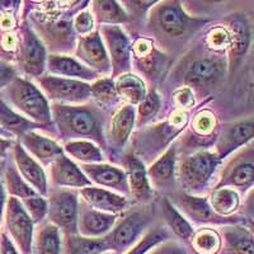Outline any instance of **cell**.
<instances>
[{
    "instance_id": "44",
    "label": "cell",
    "mask_w": 254,
    "mask_h": 254,
    "mask_svg": "<svg viewBox=\"0 0 254 254\" xmlns=\"http://www.w3.org/2000/svg\"><path fill=\"white\" fill-rule=\"evenodd\" d=\"M93 27H94V20H93L92 13L81 12L74 18V28L78 33L87 35L92 32Z\"/></svg>"
},
{
    "instance_id": "18",
    "label": "cell",
    "mask_w": 254,
    "mask_h": 254,
    "mask_svg": "<svg viewBox=\"0 0 254 254\" xmlns=\"http://www.w3.org/2000/svg\"><path fill=\"white\" fill-rule=\"evenodd\" d=\"M81 172L89 177L90 182L115 190L120 193H130L126 173L117 167L110 164H84Z\"/></svg>"
},
{
    "instance_id": "4",
    "label": "cell",
    "mask_w": 254,
    "mask_h": 254,
    "mask_svg": "<svg viewBox=\"0 0 254 254\" xmlns=\"http://www.w3.org/2000/svg\"><path fill=\"white\" fill-rule=\"evenodd\" d=\"M150 221L151 216L146 211L137 210L126 215L104 237L108 249L117 254L128 251L137 240L141 239L142 233Z\"/></svg>"
},
{
    "instance_id": "51",
    "label": "cell",
    "mask_w": 254,
    "mask_h": 254,
    "mask_svg": "<svg viewBox=\"0 0 254 254\" xmlns=\"http://www.w3.org/2000/svg\"><path fill=\"white\" fill-rule=\"evenodd\" d=\"M0 136H1V137H9V133L8 132H5V131L3 130V128H1V127H0Z\"/></svg>"
},
{
    "instance_id": "30",
    "label": "cell",
    "mask_w": 254,
    "mask_h": 254,
    "mask_svg": "<svg viewBox=\"0 0 254 254\" xmlns=\"http://www.w3.org/2000/svg\"><path fill=\"white\" fill-rule=\"evenodd\" d=\"M36 124L27 120L26 117H22L17 112L9 107L1 97H0V127L5 132L14 133L20 137L26 132L31 131L32 127H35Z\"/></svg>"
},
{
    "instance_id": "29",
    "label": "cell",
    "mask_w": 254,
    "mask_h": 254,
    "mask_svg": "<svg viewBox=\"0 0 254 254\" xmlns=\"http://www.w3.org/2000/svg\"><path fill=\"white\" fill-rule=\"evenodd\" d=\"M162 214L164 216L168 228L171 229L172 233L176 234L181 240H185L186 243H190V238H192V235L194 233L193 228L187 221V219L172 205L169 199H164L163 201Z\"/></svg>"
},
{
    "instance_id": "22",
    "label": "cell",
    "mask_w": 254,
    "mask_h": 254,
    "mask_svg": "<svg viewBox=\"0 0 254 254\" xmlns=\"http://www.w3.org/2000/svg\"><path fill=\"white\" fill-rule=\"evenodd\" d=\"M20 141L22 146L26 147L32 155L36 156L41 162H52L54 159L64 154L63 147L58 142L33 131H28L20 136Z\"/></svg>"
},
{
    "instance_id": "28",
    "label": "cell",
    "mask_w": 254,
    "mask_h": 254,
    "mask_svg": "<svg viewBox=\"0 0 254 254\" xmlns=\"http://www.w3.org/2000/svg\"><path fill=\"white\" fill-rule=\"evenodd\" d=\"M135 124V110L132 106H125L112 117L108 139L111 144L119 149L127 141Z\"/></svg>"
},
{
    "instance_id": "43",
    "label": "cell",
    "mask_w": 254,
    "mask_h": 254,
    "mask_svg": "<svg viewBox=\"0 0 254 254\" xmlns=\"http://www.w3.org/2000/svg\"><path fill=\"white\" fill-rule=\"evenodd\" d=\"M146 254H188L187 249L181 243L173 240H165L150 249Z\"/></svg>"
},
{
    "instance_id": "32",
    "label": "cell",
    "mask_w": 254,
    "mask_h": 254,
    "mask_svg": "<svg viewBox=\"0 0 254 254\" xmlns=\"http://www.w3.org/2000/svg\"><path fill=\"white\" fill-rule=\"evenodd\" d=\"M3 173L6 190H8L9 193L12 194V197H15L17 199H19L20 202L24 201V199H28L31 198V197H35L38 194L37 192H36V190H33L22 177H20V174L18 173L17 168L14 167L13 163L5 165Z\"/></svg>"
},
{
    "instance_id": "50",
    "label": "cell",
    "mask_w": 254,
    "mask_h": 254,
    "mask_svg": "<svg viewBox=\"0 0 254 254\" xmlns=\"http://www.w3.org/2000/svg\"><path fill=\"white\" fill-rule=\"evenodd\" d=\"M10 145H12V141H10V140L0 137V156L4 155V153L10 147Z\"/></svg>"
},
{
    "instance_id": "11",
    "label": "cell",
    "mask_w": 254,
    "mask_h": 254,
    "mask_svg": "<svg viewBox=\"0 0 254 254\" xmlns=\"http://www.w3.org/2000/svg\"><path fill=\"white\" fill-rule=\"evenodd\" d=\"M190 19L185 14L179 3L171 1L159 5L155 9L154 23L160 33L168 37H181L190 28Z\"/></svg>"
},
{
    "instance_id": "2",
    "label": "cell",
    "mask_w": 254,
    "mask_h": 254,
    "mask_svg": "<svg viewBox=\"0 0 254 254\" xmlns=\"http://www.w3.org/2000/svg\"><path fill=\"white\" fill-rule=\"evenodd\" d=\"M52 113L64 136H71V137L84 136L99 142L103 141L101 120L93 108L55 104L52 107Z\"/></svg>"
},
{
    "instance_id": "37",
    "label": "cell",
    "mask_w": 254,
    "mask_h": 254,
    "mask_svg": "<svg viewBox=\"0 0 254 254\" xmlns=\"http://www.w3.org/2000/svg\"><path fill=\"white\" fill-rule=\"evenodd\" d=\"M169 238H171V234L167 229H164L163 226H155V228L149 229L146 234L141 237V239L136 243L135 246L131 247L125 254H146L155 246L165 242V240H169Z\"/></svg>"
},
{
    "instance_id": "10",
    "label": "cell",
    "mask_w": 254,
    "mask_h": 254,
    "mask_svg": "<svg viewBox=\"0 0 254 254\" xmlns=\"http://www.w3.org/2000/svg\"><path fill=\"white\" fill-rule=\"evenodd\" d=\"M18 47L20 65L24 72L36 78L42 75L46 66V51L37 36L27 27L22 29V38Z\"/></svg>"
},
{
    "instance_id": "3",
    "label": "cell",
    "mask_w": 254,
    "mask_h": 254,
    "mask_svg": "<svg viewBox=\"0 0 254 254\" xmlns=\"http://www.w3.org/2000/svg\"><path fill=\"white\" fill-rule=\"evenodd\" d=\"M220 159L216 154L199 151L183 159L178 168V179L186 193L201 192L214 174Z\"/></svg>"
},
{
    "instance_id": "15",
    "label": "cell",
    "mask_w": 254,
    "mask_h": 254,
    "mask_svg": "<svg viewBox=\"0 0 254 254\" xmlns=\"http://www.w3.org/2000/svg\"><path fill=\"white\" fill-rule=\"evenodd\" d=\"M253 137V120L248 119L237 124L225 125L216 145V156L221 160L233 150L246 145Z\"/></svg>"
},
{
    "instance_id": "31",
    "label": "cell",
    "mask_w": 254,
    "mask_h": 254,
    "mask_svg": "<svg viewBox=\"0 0 254 254\" xmlns=\"http://www.w3.org/2000/svg\"><path fill=\"white\" fill-rule=\"evenodd\" d=\"M115 88L117 94L131 104L140 103L146 95L144 81L132 74H122L115 83Z\"/></svg>"
},
{
    "instance_id": "9",
    "label": "cell",
    "mask_w": 254,
    "mask_h": 254,
    "mask_svg": "<svg viewBox=\"0 0 254 254\" xmlns=\"http://www.w3.org/2000/svg\"><path fill=\"white\" fill-rule=\"evenodd\" d=\"M37 80L42 90L51 99L80 103V102L88 101L92 97L90 95V85L81 80L50 75L41 76Z\"/></svg>"
},
{
    "instance_id": "27",
    "label": "cell",
    "mask_w": 254,
    "mask_h": 254,
    "mask_svg": "<svg viewBox=\"0 0 254 254\" xmlns=\"http://www.w3.org/2000/svg\"><path fill=\"white\" fill-rule=\"evenodd\" d=\"M103 238H85L78 234H65L61 254H102L108 252Z\"/></svg>"
},
{
    "instance_id": "25",
    "label": "cell",
    "mask_w": 254,
    "mask_h": 254,
    "mask_svg": "<svg viewBox=\"0 0 254 254\" xmlns=\"http://www.w3.org/2000/svg\"><path fill=\"white\" fill-rule=\"evenodd\" d=\"M147 178H150L151 183L158 190H165L171 188L174 183V176H176V149L171 147L164 155L160 158L149 168Z\"/></svg>"
},
{
    "instance_id": "36",
    "label": "cell",
    "mask_w": 254,
    "mask_h": 254,
    "mask_svg": "<svg viewBox=\"0 0 254 254\" xmlns=\"http://www.w3.org/2000/svg\"><path fill=\"white\" fill-rule=\"evenodd\" d=\"M93 14L101 23H124L128 20L124 9L116 1H94Z\"/></svg>"
},
{
    "instance_id": "16",
    "label": "cell",
    "mask_w": 254,
    "mask_h": 254,
    "mask_svg": "<svg viewBox=\"0 0 254 254\" xmlns=\"http://www.w3.org/2000/svg\"><path fill=\"white\" fill-rule=\"evenodd\" d=\"M124 165L126 167L125 173H126L130 193L139 202H149L153 197V190L149 185V178L144 164L135 155L128 154L124 158Z\"/></svg>"
},
{
    "instance_id": "42",
    "label": "cell",
    "mask_w": 254,
    "mask_h": 254,
    "mask_svg": "<svg viewBox=\"0 0 254 254\" xmlns=\"http://www.w3.org/2000/svg\"><path fill=\"white\" fill-rule=\"evenodd\" d=\"M215 119L210 112H201L196 116L193 122V128L199 135H207L214 131Z\"/></svg>"
},
{
    "instance_id": "6",
    "label": "cell",
    "mask_w": 254,
    "mask_h": 254,
    "mask_svg": "<svg viewBox=\"0 0 254 254\" xmlns=\"http://www.w3.org/2000/svg\"><path fill=\"white\" fill-rule=\"evenodd\" d=\"M33 225L35 224L19 199L9 197L5 206V231L12 237V242L22 254H32Z\"/></svg>"
},
{
    "instance_id": "46",
    "label": "cell",
    "mask_w": 254,
    "mask_h": 254,
    "mask_svg": "<svg viewBox=\"0 0 254 254\" xmlns=\"http://www.w3.org/2000/svg\"><path fill=\"white\" fill-rule=\"evenodd\" d=\"M15 78V70L5 61L0 60V90L5 88Z\"/></svg>"
},
{
    "instance_id": "40",
    "label": "cell",
    "mask_w": 254,
    "mask_h": 254,
    "mask_svg": "<svg viewBox=\"0 0 254 254\" xmlns=\"http://www.w3.org/2000/svg\"><path fill=\"white\" fill-rule=\"evenodd\" d=\"M20 203L23 205L24 210L27 211L33 224H41V221H44L45 216L47 215V201L44 197L37 194L35 197L24 199Z\"/></svg>"
},
{
    "instance_id": "23",
    "label": "cell",
    "mask_w": 254,
    "mask_h": 254,
    "mask_svg": "<svg viewBox=\"0 0 254 254\" xmlns=\"http://www.w3.org/2000/svg\"><path fill=\"white\" fill-rule=\"evenodd\" d=\"M61 230L51 222L40 224L33 233L32 254H61Z\"/></svg>"
},
{
    "instance_id": "33",
    "label": "cell",
    "mask_w": 254,
    "mask_h": 254,
    "mask_svg": "<svg viewBox=\"0 0 254 254\" xmlns=\"http://www.w3.org/2000/svg\"><path fill=\"white\" fill-rule=\"evenodd\" d=\"M190 244L196 254H219L221 249V237L214 229L202 228L194 231Z\"/></svg>"
},
{
    "instance_id": "41",
    "label": "cell",
    "mask_w": 254,
    "mask_h": 254,
    "mask_svg": "<svg viewBox=\"0 0 254 254\" xmlns=\"http://www.w3.org/2000/svg\"><path fill=\"white\" fill-rule=\"evenodd\" d=\"M160 107V101L155 92H150L139 103V124L146 122L147 120L153 119Z\"/></svg>"
},
{
    "instance_id": "19",
    "label": "cell",
    "mask_w": 254,
    "mask_h": 254,
    "mask_svg": "<svg viewBox=\"0 0 254 254\" xmlns=\"http://www.w3.org/2000/svg\"><path fill=\"white\" fill-rule=\"evenodd\" d=\"M51 179L59 187L84 188L92 185L87 176L79 169L78 165L61 154L51 162Z\"/></svg>"
},
{
    "instance_id": "12",
    "label": "cell",
    "mask_w": 254,
    "mask_h": 254,
    "mask_svg": "<svg viewBox=\"0 0 254 254\" xmlns=\"http://www.w3.org/2000/svg\"><path fill=\"white\" fill-rule=\"evenodd\" d=\"M116 219V215L102 212L83 203L79 205L78 233L85 238H103L112 230Z\"/></svg>"
},
{
    "instance_id": "52",
    "label": "cell",
    "mask_w": 254,
    "mask_h": 254,
    "mask_svg": "<svg viewBox=\"0 0 254 254\" xmlns=\"http://www.w3.org/2000/svg\"><path fill=\"white\" fill-rule=\"evenodd\" d=\"M102 254H117V253H115V252H112V251H108V252H104V253H102Z\"/></svg>"
},
{
    "instance_id": "24",
    "label": "cell",
    "mask_w": 254,
    "mask_h": 254,
    "mask_svg": "<svg viewBox=\"0 0 254 254\" xmlns=\"http://www.w3.org/2000/svg\"><path fill=\"white\" fill-rule=\"evenodd\" d=\"M47 67L54 75L67 76V79L78 78L83 80H92L97 76L93 70L88 69L85 65L69 56L50 55L47 59Z\"/></svg>"
},
{
    "instance_id": "48",
    "label": "cell",
    "mask_w": 254,
    "mask_h": 254,
    "mask_svg": "<svg viewBox=\"0 0 254 254\" xmlns=\"http://www.w3.org/2000/svg\"><path fill=\"white\" fill-rule=\"evenodd\" d=\"M17 45H18V40L15 37V35H4V37L1 38V49L6 52H10V51H14L17 49Z\"/></svg>"
},
{
    "instance_id": "38",
    "label": "cell",
    "mask_w": 254,
    "mask_h": 254,
    "mask_svg": "<svg viewBox=\"0 0 254 254\" xmlns=\"http://www.w3.org/2000/svg\"><path fill=\"white\" fill-rule=\"evenodd\" d=\"M249 45V33L248 29L242 22H234L231 23V35H230V50L231 56L234 59L242 58V55L247 51Z\"/></svg>"
},
{
    "instance_id": "1",
    "label": "cell",
    "mask_w": 254,
    "mask_h": 254,
    "mask_svg": "<svg viewBox=\"0 0 254 254\" xmlns=\"http://www.w3.org/2000/svg\"><path fill=\"white\" fill-rule=\"evenodd\" d=\"M4 94L24 116L42 125L51 124V110L41 90L31 81L15 76L5 87Z\"/></svg>"
},
{
    "instance_id": "8",
    "label": "cell",
    "mask_w": 254,
    "mask_h": 254,
    "mask_svg": "<svg viewBox=\"0 0 254 254\" xmlns=\"http://www.w3.org/2000/svg\"><path fill=\"white\" fill-rule=\"evenodd\" d=\"M253 156V145H249L244 150L233 156L228 162L226 167L224 168L221 179L216 185L215 190L222 187L251 188L253 185L254 173Z\"/></svg>"
},
{
    "instance_id": "47",
    "label": "cell",
    "mask_w": 254,
    "mask_h": 254,
    "mask_svg": "<svg viewBox=\"0 0 254 254\" xmlns=\"http://www.w3.org/2000/svg\"><path fill=\"white\" fill-rule=\"evenodd\" d=\"M0 254H20L4 229L0 230Z\"/></svg>"
},
{
    "instance_id": "21",
    "label": "cell",
    "mask_w": 254,
    "mask_h": 254,
    "mask_svg": "<svg viewBox=\"0 0 254 254\" xmlns=\"http://www.w3.org/2000/svg\"><path fill=\"white\" fill-rule=\"evenodd\" d=\"M220 237L221 254H253V235L247 228L231 224L222 228Z\"/></svg>"
},
{
    "instance_id": "17",
    "label": "cell",
    "mask_w": 254,
    "mask_h": 254,
    "mask_svg": "<svg viewBox=\"0 0 254 254\" xmlns=\"http://www.w3.org/2000/svg\"><path fill=\"white\" fill-rule=\"evenodd\" d=\"M13 155H14L18 171L22 174L24 181L38 194L45 196L47 193V181L44 169L41 168V165L27 153L26 149L20 144L14 145V147H13Z\"/></svg>"
},
{
    "instance_id": "20",
    "label": "cell",
    "mask_w": 254,
    "mask_h": 254,
    "mask_svg": "<svg viewBox=\"0 0 254 254\" xmlns=\"http://www.w3.org/2000/svg\"><path fill=\"white\" fill-rule=\"evenodd\" d=\"M81 196L88 206L107 214H119L127 206L126 197L103 188L84 187L81 188Z\"/></svg>"
},
{
    "instance_id": "14",
    "label": "cell",
    "mask_w": 254,
    "mask_h": 254,
    "mask_svg": "<svg viewBox=\"0 0 254 254\" xmlns=\"http://www.w3.org/2000/svg\"><path fill=\"white\" fill-rule=\"evenodd\" d=\"M102 33L108 45L111 55V67L113 76H117L130 69V44L126 35L119 26H103Z\"/></svg>"
},
{
    "instance_id": "13",
    "label": "cell",
    "mask_w": 254,
    "mask_h": 254,
    "mask_svg": "<svg viewBox=\"0 0 254 254\" xmlns=\"http://www.w3.org/2000/svg\"><path fill=\"white\" fill-rule=\"evenodd\" d=\"M76 55L85 64V66L93 69L95 74L108 72L111 70L110 58L98 32H93L80 38L76 47Z\"/></svg>"
},
{
    "instance_id": "34",
    "label": "cell",
    "mask_w": 254,
    "mask_h": 254,
    "mask_svg": "<svg viewBox=\"0 0 254 254\" xmlns=\"http://www.w3.org/2000/svg\"><path fill=\"white\" fill-rule=\"evenodd\" d=\"M239 196L231 188H217L210 198V206L219 216H229L239 207Z\"/></svg>"
},
{
    "instance_id": "7",
    "label": "cell",
    "mask_w": 254,
    "mask_h": 254,
    "mask_svg": "<svg viewBox=\"0 0 254 254\" xmlns=\"http://www.w3.org/2000/svg\"><path fill=\"white\" fill-rule=\"evenodd\" d=\"M172 205L181 210L185 217L190 219L196 224H237L239 220L219 216L211 208L207 198L196 197L186 192H178L172 194Z\"/></svg>"
},
{
    "instance_id": "26",
    "label": "cell",
    "mask_w": 254,
    "mask_h": 254,
    "mask_svg": "<svg viewBox=\"0 0 254 254\" xmlns=\"http://www.w3.org/2000/svg\"><path fill=\"white\" fill-rule=\"evenodd\" d=\"M222 70L221 61L217 59H198L187 70L186 83L190 85H206L220 78Z\"/></svg>"
},
{
    "instance_id": "49",
    "label": "cell",
    "mask_w": 254,
    "mask_h": 254,
    "mask_svg": "<svg viewBox=\"0 0 254 254\" xmlns=\"http://www.w3.org/2000/svg\"><path fill=\"white\" fill-rule=\"evenodd\" d=\"M4 164L0 163V221L3 217L4 208H5V188H4V178H3V172H4Z\"/></svg>"
},
{
    "instance_id": "39",
    "label": "cell",
    "mask_w": 254,
    "mask_h": 254,
    "mask_svg": "<svg viewBox=\"0 0 254 254\" xmlns=\"http://www.w3.org/2000/svg\"><path fill=\"white\" fill-rule=\"evenodd\" d=\"M90 95H93L95 101L104 106L113 104L119 97L112 79H101L95 81L93 85H90Z\"/></svg>"
},
{
    "instance_id": "35",
    "label": "cell",
    "mask_w": 254,
    "mask_h": 254,
    "mask_svg": "<svg viewBox=\"0 0 254 254\" xmlns=\"http://www.w3.org/2000/svg\"><path fill=\"white\" fill-rule=\"evenodd\" d=\"M65 151L72 158L83 163L95 164V163H101L103 160L102 151L92 141H85V140L69 141L65 144Z\"/></svg>"
},
{
    "instance_id": "5",
    "label": "cell",
    "mask_w": 254,
    "mask_h": 254,
    "mask_svg": "<svg viewBox=\"0 0 254 254\" xmlns=\"http://www.w3.org/2000/svg\"><path fill=\"white\" fill-rule=\"evenodd\" d=\"M79 202L75 192L58 190L51 192L47 202V214L51 224L64 234H78Z\"/></svg>"
},
{
    "instance_id": "45",
    "label": "cell",
    "mask_w": 254,
    "mask_h": 254,
    "mask_svg": "<svg viewBox=\"0 0 254 254\" xmlns=\"http://www.w3.org/2000/svg\"><path fill=\"white\" fill-rule=\"evenodd\" d=\"M208 44L215 49H225L230 47V33L222 28H216L208 36Z\"/></svg>"
}]
</instances>
